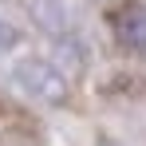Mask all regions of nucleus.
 <instances>
[{"mask_svg": "<svg viewBox=\"0 0 146 146\" xmlns=\"http://www.w3.org/2000/svg\"><path fill=\"white\" fill-rule=\"evenodd\" d=\"M12 75H16V83L24 87L28 95L44 99V103H63L67 99V79L55 71L48 59H20Z\"/></svg>", "mask_w": 146, "mask_h": 146, "instance_id": "obj_1", "label": "nucleus"}, {"mask_svg": "<svg viewBox=\"0 0 146 146\" xmlns=\"http://www.w3.org/2000/svg\"><path fill=\"white\" fill-rule=\"evenodd\" d=\"M115 36L122 48L146 51V4H126L115 20Z\"/></svg>", "mask_w": 146, "mask_h": 146, "instance_id": "obj_2", "label": "nucleus"}, {"mask_svg": "<svg viewBox=\"0 0 146 146\" xmlns=\"http://www.w3.org/2000/svg\"><path fill=\"white\" fill-rule=\"evenodd\" d=\"M16 44H20V32H16L12 24H4V20H0V51H12Z\"/></svg>", "mask_w": 146, "mask_h": 146, "instance_id": "obj_3", "label": "nucleus"}, {"mask_svg": "<svg viewBox=\"0 0 146 146\" xmlns=\"http://www.w3.org/2000/svg\"><path fill=\"white\" fill-rule=\"evenodd\" d=\"M103 146H111V142H103Z\"/></svg>", "mask_w": 146, "mask_h": 146, "instance_id": "obj_4", "label": "nucleus"}]
</instances>
